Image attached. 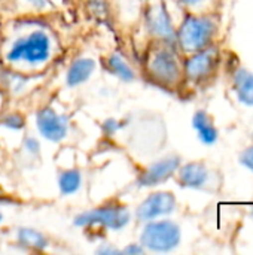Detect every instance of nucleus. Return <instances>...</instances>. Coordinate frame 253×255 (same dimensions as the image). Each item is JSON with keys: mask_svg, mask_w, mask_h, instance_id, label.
<instances>
[{"mask_svg": "<svg viewBox=\"0 0 253 255\" xmlns=\"http://www.w3.org/2000/svg\"><path fill=\"white\" fill-rule=\"evenodd\" d=\"M146 27L152 34L154 40L174 43L176 30L171 25L170 15L163 4H151L146 10Z\"/></svg>", "mask_w": 253, "mask_h": 255, "instance_id": "obj_11", "label": "nucleus"}, {"mask_svg": "<svg viewBox=\"0 0 253 255\" xmlns=\"http://www.w3.org/2000/svg\"><path fill=\"white\" fill-rule=\"evenodd\" d=\"M103 69L112 75L113 78L119 79L121 82H134L137 79V73L134 70V67L131 66V63L121 54V52H110L107 54L103 61H101Z\"/></svg>", "mask_w": 253, "mask_h": 255, "instance_id": "obj_14", "label": "nucleus"}, {"mask_svg": "<svg viewBox=\"0 0 253 255\" xmlns=\"http://www.w3.org/2000/svg\"><path fill=\"white\" fill-rule=\"evenodd\" d=\"M16 6L25 7V12L33 13H43L51 9H54L52 0H13Z\"/></svg>", "mask_w": 253, "mask_h": 255, "instance_id": "obj_19", "label": "nucleus"}, {"mask_svg": "<svg viewBox=\"0 0 253 255\" xmlns=\"http://www.w3.org/2000/svg\"><path fill=\"white\" fill-rule=\"evenodd\" d=\"M15 244L24 251L43 253L49 248L51 242H49V238L43 232L34 227L21 226L15 232Z\"/></svg>", "mask_w": 253, "mask_h": 255, "instance_id": "obj_13", "label": "nucleus"}, {"mask_svg": "<svg viewBox=\"0 0 253 255\" xmlns=\"http://www.w3.org/2000/svg\"><path fill=\"white\" fill-rule=\"evenodd\" d=\"M25 126H27V120L18 111L7 112V114L0 117V127L4 128V130L18 133V131H22L25 128Z\"/></svg>", "mask_w": 253, "mask_h": 255, "instance_id": "obj_18", "label": "nucleus"}, {"mask_svg": "<svg viewBox=\"0 0 253 255\" xmlns=\"http://www.w3.org/2000/svg\"><path fill=\"white\" fill-rule=\"evenodd\" d=\"M177 209V199L173 191L157 190L151 191L134 209V220L145 224L154 220L166 218Z\"/></svg>", "mask_w": 253, "mask_h": 255, "instance_id": "obj_7", "label": "nucleus"}, {"mask_svg": "<svg viewBox=\"0 0 253 255\" xmlns=\"http://www.w3.org/2000/svg\"><path fill=\"white\" fill-rule=\"evenodd\" d=\"M179 4H182V6H186V7H192V6H198V4H201L204 0H176Z\"/></svg>", "mask_w": 253, "mask_h": 255, "instance_id": "obj_25", "label": "nucleus"}, {"mask_svg": "<svg viewBox=\"0 0 253 255\" xmlns=\"http://www.w3.org/2000/svg\"><path fill=\"white\" fill-rule=\"evenodd\" d=\"M84 185V173L78 167L61 169L57 173V188L61 197H72L81 191Z\"/></svg>", "mask_w": 253, "mask_h": 255, "instance_id": "obj_16", "label": "nucleus"}, {"mask_svg": "<svg viewBox=\"0 0 253 255\" xmlns=\"http://www.w3.org/2000/svg\"><path fill=\"white\" fill-rule=\"evenodd\" d=\"M219 22L213 15L188 13L176 28L174 43L183 54H192L213 43Z\"/></svg>", "mask_w": 253, "mask_h": 255, "instance_id": "obj_4", "label": "nucleus"}, {"mask_svg": "<svg viewBox=\"0 0 253 255\" xmlns=\"http://www.w3.org/2000/svg\"><path fill=\"white\" fill-rule=\"evenodd\" d=\"M233 88L237 99L246 105L253 106V73L245 67H239L233 73Z\"/></svg>", "mask_w": 253, "mask_h": 255, "instance_id": "obj_17", "label": "nucleus"}, {"mask_svg": "<svg viewBox=\"0 0 253 255\" xmlns=\"http://www.w3.org/2000/svg\"><path fill=\"white\" fill-rule=\"evenodd\" d=\"M219 49L212 43L210 46L197 52L188 54L183 60L185 79L194 84H203L209 81L218 70Z\"/></svg>", "mask_w": 253, "mask_h": 255, "instance_id": "obj_8", "label": "nucleus"}, {"mask_svg": "<svg viewBox=\"0 0 253 255\" xmlns=\"http://www.w3.org/2000/svg\"><path fill=\"white\" fill-rule=\"evenodd\" d=\"M21 149L25 155H28L30 158L33 160H39L40 155H42V145H40V140L34 136H25L22 139V145H21Z\"/></svg>", "mask_w": 253, "mask_h": 255, "instance_id": "obj_21", "label": "nucleus"}, {"mask_svg": "<svg viewBox=\"0 0 253 255\" xmlns=\"http://www.w3.org/2000/svg\"><path fill=\"white\" fill-rule=\"evenodd\" d=\"M240 163L253 172V146L251 148H246L242 154H240Z\"/></svg>", "mask_w": 253, "mask_h": 255, "instance_id": "obj_24", "label": "nucleus"}, {"mask_svg": "<svg viewBox=\"0 0 253 255\" xmlns=\"http://www.w3.org/2000/svg\"><path fill=\"white\" fill-rule=\"evenodd\" d=\"M142 226L139 242L146 253L167 254L174 251L182 242V229L173 220L160 218Z\"/></svg>", "mask_w": 253, "mask_h": 255, "instance_id": "obj_5", "label": "nucleus"}, {"mask_svg": "<svg viewBox=\"0 0 253 255\" xmlns=\"http://www.w3.org/2000/svg\"><path fill=\"white\" fill-rule=\"evenodd\" d=\"M97 69V61L92 57L81 55L72 60L69 64L66 75H64V84L67 88H79L85 85L94 75Z\"/></svg>", "mask_w": 253, "mask_h": 255, "instance_id": "obj_12", "label": "nucleus"}, {"mask_svg": "<svg viewBox=\"0 0 253 255\" xmlns=\"http://www.w3.org/2000/svg\"><path fill=\"white\" fill-rule=\"evenodd\" d=\"M192 128L195 130L200 142L206 146H212L218 142L219 139V130L215 126L213 118L209 115V112H206L204 109L197 111L192 115Z\"/></svg>", "mask_w": 253, "mask_h": 255, "instance_id": "obj_15", "label": "nucleus"}, {"mask_svg": "<svg viewBox=\"0 0 253 255\" xmlns=\"http://www.w3.org/2000/svg\"><path fill=\"white\" fill-rule=\"evenodd\" d=\"M3 221H4V214H3L1 209H0V224H3Z\"/></svg>", "mask_w": 253, "mask_h": 255, "instance_id": "obj_26", "label": "nucleus"}, {"mask_svg": "<svg viewBox=\"0 0 253 255\" xmlns=\"http://www.w3.org/2000/svg\"><path fill=\"white\" fill-rule=\"evenodd\" d=\"M143 72L154 85L164 90H176L185 81L183 61L174 43L152 40L143 57Z\"/></svg>", "mask_w": 253, "mask_h": 255, "instance_id": "obj_1", "label": "nucleus"}, {"mask_svg": "<svg viewBox=\"0 0 253 255\" xmlns=\"http://www.w3.org/2000/svg\"><path fill=\"white\" fill-rule=\"evenodd\" d=\"M54 54L52 34L43 27H33L9 42L4 60L10 66L40 67L49 63Z\"/></svg>", "mask_w": 253, "mask_h": 255, "instance_id": "obj_2", "label": "nucleus"}, {"mask_svg": "<svg viewBox=\"0 0 253 255\" xmlns=\"http://www.w3.org/2000/svg\"><path fill=\"white\" fill-rule=\"evenodd\" d=\"M252 139H253V134H252Z\"/></svg>", "mask_w": 253, "mask_h": 255, "instance_id": "obj_27", "label": "nucleus"}, {"mask_svg": "<svg viewBox=\"0 0 253 255\" xmlns=\"http://www.w3.org/2000/svg\"><path fill=\"white\" fill-rule=\"evenodd\" d=\"M121 254L125 255H140L146 254L145 248L140 245V242H130L124 248H121Z\"/></svg>", "mask_w": 253, "mask_h": 255, "instance_id": "obj_23", "label": "nucleus"}, {"mask_svg": "<svg viewBox=\"0 0 253 255\" xmlns=\"http://www.w3.org/2000/svg\"><path fill=\"white\" fill-rule=\"evenodd\" d=\"M95 254L98 255H118L121 254V248L115 247L112 242H103L95 248Z\"/></svg>", "mask_w": 253, "mask_h": 255, "instance_id": "obj_22", "label": "nucleus"}, {"mask_svg": "<svg viewBox=\"0 0 253 255\" xmlns=\"http://www.w3.org/2000/svg\"><path fill=\"white\" fill-rule=\"evenodd\" d=\"M182 164V157L177 154H167L151 164L145 166L136 178L137 188H155L166 184L169 179L174 178L179 166Z\"/></svg>", "mask_w": 253, "mask_h": 255, "instance_id": "obj_9", "label": "nucleus"}, {"mask_svg": "<svg viewBox=\"0 0 253 255\" xmlns=\"http://www.w3.org/2000/svg\"><path fill=\"white\" fill-rule=\"evenodd\" d=\"M128 126V123L125 120H121V118H106L101 124H100V128H101V133L104 137H113L116 136L121 130H124L125 127Z\"/></svg>", "mask_w": 253, "mask_h": 255, "instance_id": "obj_20", "label": "nucleus"}, {"mask_svg": "<svg viewBox=\"0 0 253 255\" xmlns=\"http://www.w3.org/2000/svg\"><path fill=\"white\" fill-rule=\"evenodd\" d=\"M174 178L177 185L182 188L209 190L212 182V170L203 161H189L179 166Z\"/></svg>", "mask_w": 253, "mask_h": 255, "instance_id": "obj_10", "label": "nucleus"}, {"mask_svg": "<svg viewBox=\"0 0 253 255\" xmlns=\"http://www.w3.org/2000/svg\"><path fill=\"white\" fill-rule=\"evenodd\" d=\"M34 126L39 136L51 143H61L70 133V118L51 105L42 106L36 111Z\"/></svg>", "mask_w": 253, "mask_h": 255, "instance_id": "obj_6", "label": "nucleus"}, {"mask_svg": "<svg viewBox=\"0 0 253 255\" xmlns=\"http://www.w3.org/2000/svg\"><path fill=\"white\" fill-rule=\"evenodd\" d=\"M133 220L130 208L116 200H106L104 203L82 211L73 218V226L81 230H98V232H122Z\"/></svg>", "mask_w": 253, "mask_h": 255, "instance_id": "obj_3", "label": "nucleus"}]
</instances>
